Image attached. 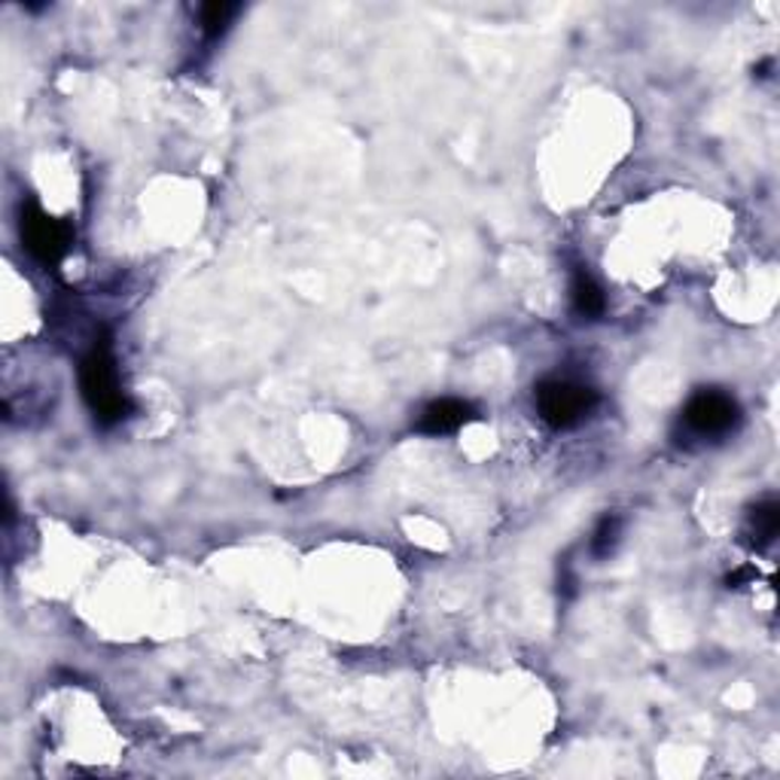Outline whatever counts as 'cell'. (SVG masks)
I'll use <instances>...</instances> for the list:
<instances>
[{
  "label": "cell",
  "mask_w": 780,
  "mask_h": 780,
  "mask_svg": "<svg viewBox=\"0 0 780 780\" xmlns=\"http://www.w3.org/2000/svg\"><path fill=\"white\" fill-rule=\"evenodd\" d=\"M616 534H619V519H604L601 522V527H597V534H595V552L597 555H604L613 543H616Z\"/></svg>",
  "instance_id": "obj_9"
},
{
  "label": "cell",
  "mask_w": 780,
  "mask_h": 780,
  "mask_svg": "<svg viewBox=\"0 0 780 780\" xmlns=\"http://www.w3.org/2000/svg\"><path fill=\"white\" fill-rule=\"evenodd\" d=\"M573 308H576V315L583 317H601L604 315V308H607V299H604L601 287H597L595 278H588L585 271H579V275L573 278Z\"/></svg>",
  "instance_id": "obj_6"
},
{
  "label": "cell",
  "mask_w": 780,
  "mask_h": 780,
  "mask_svg": "<svg viewBox=\"0 0 780 780\" xmlns=\"http://www.w3.org/2000/svg\"><path fill=\"white\" fill-rule=\"evenodd\" d=\"M475 418L473 406L463 400H437L430 402L418 421V430L421 433H430V437H442V433H454L461 430L463 424H470Z\"/></svg>",
  "instance_id": "obj_5"
},
{
  "label": "cell",
  "mask_w": 780,
  "mask_h": 780,
  "mask_svg": "<svg viewBox=\"0 0 780 780\" xmlns=\"http://www.w3.org/2000/svg\"><path fill=\"white\" fill-rule=\"evenodd\" d=\"M682 421L701 437H719V433H726V430L738 424V402L731 400L729 393L701 390L689 400L686 412H682Z\"/></svg>",
  "instance_id": "obj_4"
},
{
  "label": "cell",
  "mask_w": 780,
  "mask_h": 780,
  "mask_svg": "<svg viewBox=\"0 0 780 780\" xmlns=\"http://www.w3.org/2000/svg\"><path fill=\"white\" fill-rule=\"evenodd\" d=\"M235 16H238V3H226V0L207 3V7H202V28H205L207 37H219L229 28Z\"/></svg>",
  "instance_id": "obj_8"
},
{
  "label": "cell",
  "mask_w": 780,
  "mask_h": 780,
  "mask_svg": "<svg viewBox=\"0 0 780 780\" xmlns=\"http://www.w3.org/2000/svg\"><path fill=\"white\" fill-rule=\"evenodd\" d=\"M68 226L59 223L55 217H49L47 211L31 202L22 205V242L28 247V254L40 259L43 266H55L64 250H68Z\"/></svg>",
  "instance_id": "obj_3"
},
{
  "label": "cell",
  "mask_w": 780,
  "mask_h": 780,
  "mask_svg": "<svg viewBox=\"0 0 780 780\" xmlns=\"http://www.w3.org/2000/svg\"><path fill=\"white\" fill-rule=\"evenodd\" d=\"M80 388H83L85 402L101 424H116L132 409L129 397L120 390V378H116V366L110 357L107 341L95 345L80 366Z\"/></svg>",
  "instance_id": "obj_1"
},
{
  "label": "cell",
  "mask_w": 780,
  "mask_h": 780,
  "mask_svg": "<svg viewBox=\"0 0 780 780\" xmlns=\"http://www.w3.org/2000/svg\"><path fill=\"white\" fill-rule=\"evenodd\" d=\"M597 393L576 381H543L536 388V409L548 427H573L595 409Z\"/></svg>",
  "instance_id": "obj_2"
},
{
  "label": "cell",
  "mask_w": 780,
  "mask_h": 780,
  "mask_svg": "<svg viewBox=\"0 0 780 780\" xmlns=\"http://www.w3.org/2000/svg\"><path fill=\"white\" fill-rule=\"evenodd\" d=\"M750 527H753L756 534V543L759 546H766V543H771L774 536H778V527H780V506L778 503H759L753 510V515H750Z\"/></svg>",
  "instance_id": "obj_7"
}]
</instances>
